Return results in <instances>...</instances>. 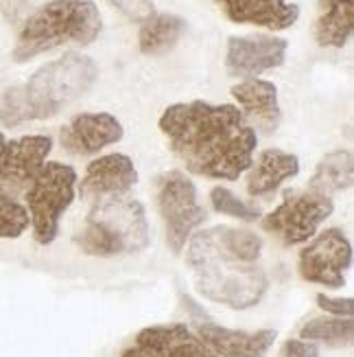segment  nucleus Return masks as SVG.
Wrapping results in <instances>:
<instances>
[{
  "instance_id": "nucleus-1",
  "label": "nucleus",
  "mask_w": 354,
  "mask_h": 357,
  "mask_svg": "<svg viewBox=\"0 0 354 357\" xmlns=\"http://www.w3.org/2000/svg\"><path fill=\"white\" fill-rule=\"evenodd\" d=\"M160 130L191 174L232 182L254 162L258 136L236 105H168L160 116Z\"/></svg>"
},
{
  "instance_id": "nucleus-2",
  "label": "nucleus",
  "mask_w": 354,
  "mask_h": 357,
  "mask_svg": "<svg viewBox=\"0 0 354 357\" xmlns=\"http://www.w3.org/2000/svg\"><path fill=\"white\" fill-rule=\"evenodd\" d=\"M186 263L202 296L230 309H250L263 301L269 278L258 266L263 239L248 228L212 226L188 239Z\"/></svg>"
},
{
  "instance_id": "nucleus-3",
  "label": "nucleus",
  "mask_w": 354,
  "mask_h": 357,
  "mask_svg": "<svg viewBox=\"0 0 354 357\" xmlns=\"http://www.w3.org/2000/svg\"><path fill=\"white\" fill-rule=\"evenodd\" d=\"M95 59L81 53H66L49 61L22 84L0 95V126L15 128L26 121L49 119L57 114L97 82Z\"/></svg>"
},
{
  "instance_id": "nucleus-4",
  "label": "nucleus",
  "mask_w": 354,
  "mask_h": 357,
  "mask_svg": "<svg viewBox=\"0 0 354 357\" xmlns=\"http://www.w3.org/2000/svg\"><path fill=\"white\" fill-rule=\"evenodd\" d=\"M101 13L92 0H51L24 22L13 49L15 61H26L64 44H92L101 33Z\"/></svg>"
},
{
  "instance_id": "nucleus-5",
  "label": "nucleus",
  "mask_w": 354,
  "mask_h": 357,
  "mask_svg": "<svg viewBox=\"0 0 354 357\" xmlns=\"http://www.w3.org/2000/svg\"><path fill=\"white\" fill-rule=\"evenodd\" d=\"M77 243L92 257L134 255L149 245L145 206L129 195H110L95 202Z\"/></svg>"
},
{
  "instance_id": "nucleus-6",
  "label": "nucleus",
  "mask_w": 354,
  "mask_h": 357,
  "mask_svg": "<svg viewBox=\"0 0 354 357\" xmlns=\"http://www.w3.org/2000/svg\"><path fill=\"white\" fill-rule=\"evenodd\" d=\"M26 186L24 199L33 237L40 245H51L57 239L61 215L74 199L77 172L64 162H44Z\"/></svg>"
},
{
  "instance_id": "nucleus-7",
  "label": "nucleus",
  "mask_w": 354,
  "mask_h": 357,
  "mask_svg": "<svg viewBox=\"0 0 354 357\" xmlns=\"http://www.w3.org/2000/svg\"><path fill=\"white\" fill-rule=\"evenodd\" d=\"M335 211L332 197L317 191H284V199L273 208L265 220L263 228L278 237L284 245H298L309 241L319 224L328 220Z\"/></svg>"
},
{
  "instance_id": "nucleus-8",
  "label": "nucleus",
  "mask_w": 354,
  "mask_h": 357,
  "mask_svg": "<svg viewBox=\"0 0 354 357\" xmlns=\"http://www.w3.org/2000/svg\"><path fill=\"white\" fill-rule=\"evenodd\" d=\"M158 208L166 224V243L173 255H182L186 241L206 220L204 206H199L195 184L182 172H168L158 184Z\"/></svg>"
},
{
  "instance_id": "nucleus-9",
  "label": "nucleus",
  "mask_w": 354,
  "mask_h": 357,
  "mask_svg": "<svg viewBox=\"0 0 354 357\" xmlns=\"http://www.w3.org/2000/svg\"><path fill=\"white\" fill-rule=\"evenodd\" d=\"M352 266L350 239L339 228L324 230L317 239L302 248L298 259L300 276L309 283H317L330 289L346 285L344 272Z\"/></svg>"
},
{
  "instance_id": "nucleus-10",
  "label": "nucleus",
  "mask_w": 354,
  "mask_h": 357,
  "mask_svg": "<svg viewBox=\"0 0 354 357\" xmlns=\"http://www.w3.org/2000/svg\"><path fill=\"white\" fill-rule=\"evenodd\" d=\"M120 357H219L186 324H153L145 327Z\"/></svg>"
},
{
  "instance_id": "nucleus-11",
  "label": "nucleus",
  "mask_w": 354,
  "mask_h": 357,
  "mask_svg": "<svg viewBox=\"0 0 354 357\" xmlns=\"http://www.w3.org/2000/svg\"><path fill=\"white\" fill-rule=\"evenodd\" d=\"M287 55V40L273 36L230 38L225 66L232 77H258L278 68Z\"/></svg>"
},
{
  "instance_id": "nucleus-12",
  "label": "nucleus",
  "mask_w": 354,
  "mask_h": 357,
  "mask_svg": "<svg viewBox=\"0 0 354 357\" xmlns=\"http://www.w3.org/2000/svg\"><path fill=\"white\" fill-rule=\"evenodd\" d=\"M51 136H22L0 147V189L26 186L51 153Z\"/></svg>"
},
{
  "instance_id": "nucleus-13",
  "label": "nucleus",
  "mask_w": 354,
  "mask_h": 357,
  "mask_svg": "<svg viewBox=\"0 0 354 357\" xmlns=\"http://www.w3.org/2000/svg\"><path fill=\"white\" fill-rule=\"evenodd\" d=\"M122 138L120 121L107 112H86L61 128V147L77 156H90L118 143Z\"/></svg>"
},
{
  "instance_id": "nucleus-14",
  "label": "nucleus",
  "mask_w": 354,
  "mask_h": 357,
  "mask_svg": "<svg viewBox=\"0 0 354 357\" xmlns=\"http://www.w3.org/2000/svg\"><path fill=\"white\" fill-rule=\"evenodd\" d=\"M197 335L219 357H267L275 337H278V333L273 329L236 331V329L219 327V324L212 322L199 324Z\"/></svg>"
},
{
  "instance_id": "nucleus-15",
  "label": "nucleus",
  "mask_w": 354,
  "mask_h": 357,
  "mask_svg": "<svg viewBox=\"0 0 354 357\" xmlns=\"http://www.w3.org/2000/svg\"><path fill=\"white\" fill-rule=\"evenodd\" d=\"M138 182L134 160L125 153H107L88 165L81 180V197L101 199L110 195H125Z\"/></svg>"
},
{
  "instance_id": "nucleus-16",
  "label": "nucleus",
  "mask_w": 354,
  "mask_h": 357,
  "mask_svg": "<svg viewBox=\"0 0 354 357\" xmlns=\"http://www.w3.org/2000/svg\"><path fill=\"white\" fill-rule=\"evenodd\" d=\"M232 97L239 101L245 121L252 130L273 134L280 126V105H278V88L265 79H245L232 88Z\"/></svg>"
},
{
  "instance_id": "nucleus-17",
  "label": "nucleus",
  "mask_w": 354,
  "mask_h": 357,
  "mask_svg": "<svg viewBox=\"0 0 354 357\" xmlns=\"http://www.w3.org/2000/svg\"><path fill=\"white\" fill-rule=\"evenodd\" d=\"M230 20L236 24H256L273 31L293 26L300 18V7L287 0H214Z\"/></svg>"
},
{
  "instance_id": "nucleus-18",
  "label": "nucleus",
  "mask_w": 354,
  "mask_h": 357,
  "mask_svg": "<svg viewBox=\"0 0 354 357\" xmlns=\"http://www.w3.org/2000/svg\"><path fill=\"white\" fill-rule=\"evenodd\" d=\"M300 174V160L282 149H267L250 167L248 193L252 197H269L280 189V184Z\"/></svg>"
},
{
  "instance_id": "nucleus-19",
  "label": "nucleus",
  "mask_w": 354,
  "mask_h": 357,
  "mask_svg": "<svg viewBox=\"0 0 354 357\" xmlns=\"http://www.w3.org/2000/svg\"><path fill=\"white\" fill-rule=\"evenodd\" d=\"M354 29V0H319L315 40L319 46L341 49Z\"/></svg>"
},
{
  "instance_id": "nucleus-20",
  "label": "nucleus",
  "mask_w": 354,
  "mask_h": 357,
  "mask_svg": "<svg viewBox=\"0 0 354 357\" xmlns=\"http://www.w3.org/2000/svg\"><path fill=\"white\" fill-rule=\"evenodd\" d=\"M354 182V158L352 151L337 149L326 153L315 167V174L309 182V189L321 195L332 197V193L348 191Z\"/></svg>"
},
{
  "instance_id": "nucleus-21",
  "label": "nucleus",
  "mask_w": 354,
  "mask_h": 357,
  "mask_svg": "<svg viewBox=\"0 0 354 357\" xmlns=\"http://www.w3.org/2000/svg\"><path fill=\"white\" fill-rule=\"evenodd\" d=\"M186 31V22L171 13H156L140 29V51L145 55H162L171 51Z\"/></svg>"
},
{
  "instance_id": "nucleus-22",
  "label": "nucleus",
  "mask_w": 354,
  "mask_h": 357,
  "mask_svg": "<svg viewBox=\"0 0 354 357\" xmlns=\"http://www.w3.org/2000/svg\"><path fill=\"white\" fill-rule=\"evenodd\" d=\"M352 331H354L352 318L324 316L306 322L300 331V340H306V342H324L330 347H346L352 342Z\"/></svg>"
},
{
  "instance_id": "nucleus-23",
  "label": "nucleus",
  "mask_w": 354,
  "mask_h": 357,
  "mask_svg": "<svg viewBox=\"0 0 354 357\" xmlns=\"http://www.w3.org/2000/svg\"><path fill=\"white\" fill-rule=\"evenodd\" d=\"M31 226V217L7 189H0V239H18Z\"/></svg>"
},
{
  "instance_id": "nucleus-24",
  "label": "nucleus",
  "mask_w": 354,
  "mask_h": 357,
  "mask_svg": "<svg viewBox=\"0 0 354 357\" xmlns=\"http://www.w3.org/2000/svg\"><path fill=\"white\" fill-rule=\"evenodd\" d=\"M210 204L217 213L227 215V217H236V220H241V222L260 220V211L256 206L243 202L230 189H225V186H214V189L210 191Z\"/></svg>"
},
{
  "instance_id": "nucleus-25",
  "label": "nucleus",
  "mask_w": 354,
  "mask_h": 357,
  "mask_svg": "<svg viewBox=\"0 0 354 357\" xmlns=\"http://www.w3.org/2000/svg\"><path fill=\"white\" fill-rule=\"evenodd\" d=\"M110 3L118 11L125 13L129 20H136V22H147L151 15H156L151 0H110Z\"/></svg>"
},
{
  "instance_id": "nucleus-26",
  "label": "nucleus",
  "mask_w": 354,
  "mask_h": 357,
  "mask_svg": "<svg viewBox=\"0 0 354 357\" xmlns=\"http://www.w3.org/2000/svg\"><path fill=\"white\" fill-rule=\"evenodd\" d=\"M317 307L324 309L326 314L337 316V318H350L354 312V301L352 298H332L326 294H319L317 296Z\"/></svg>"
},
{
  "instance_id": "nucleus-27",
  "label": "nucleus",
  "mask_w": 354,
  "mask_h": 357,
  "mask_svg": "<svg viewBox=\"0 0 354 357\" xmlns=\"http://www.w3.org/2000/svg\"><path fill=\"white\" fill-rule=\"evenodd\" d=\"M278 357H319V349L306 340H287Z\"/></svg>"
},
{
  "instance_id": "nucleus-28",
  "label": "nucleus",
  "mask_w": 354,
  "mask_h": 357,
  "mask_svg": "<svg viewBox=\"0 0 354 357\" xmlns=\"http://www.w3.org/2000/svg\"><path fill=\"white\" fill-rule=\"evenodd\" d=\"M5 145V136L3 134H0V147H3Z\"/></svg>"
}]
</instances>
